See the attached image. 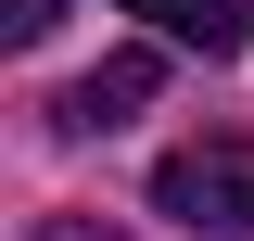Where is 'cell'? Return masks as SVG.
<instances>
[{"instance_id":"6da1fadb","label":"cell","mask_w":254,"mask_h":241,"mask_svg":"<svg viewBox=\"0 0 254 241\" xmlns=\"http://www.w3.org/2000/svg\"><path fill=\"white\" fill-rule=\"evenodd\" d=\"M153 216H178V229H203V241H254V140L242 127L178 140L153 165Z\"/></svg>"},{"instance_id":"7a4b0ae2","label":"cell","mask_w":254,"mask_h":241,"mask_svg":"<svg viewBox=\"0 0 254 241\" xmlns=\"http://www.w3.org/2000/svg\"><path fill=\"white\" fill-rule=\"evenodd\" d=\"M153 76H165L153 51H102L89 76L64 89V127H76V140H102V127H127V115H140V102H153Z\"/></svg>"},{"instance_id":"3957f363","label":"cell","mask_w":254,"mask_h":241,"mask_svg":"<svg viewBox=\"0 0 254 241\" xmlns=\"http://www.w3.org/2000/svg\"><path fill=\"white\" fill-rule=\"evenodd\" d=\"M127 13H153V38H178V51H254V0H127Z\"/></svg>"},{"instance_id":"277c9868","label":"cell","mask_w":254,"mask_h":241,"mask_svg":"<svg viewBox=\"0 0 254 241\" xmlns=\"http://www.w3.org/2000/svg\"><path fill=\"white\" fill-rule=\"evenodd\" d=\"M64 26V0H0V38H51Z\"/></svg>"},{"instance_id":"5b68a950","label":"cell","mask_w":254,"mask_h":241,"mask_svg":"<svg viewBox=\"0 0 254 241\" xmlns=\"http://www.w3.org/2000/svg\"><path fill=\"white\" fill-rule=\"evenodd\" d=\"M38 241H89V229H38Z\"/></svg>"}]
</instances>
